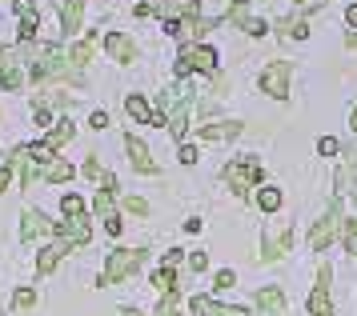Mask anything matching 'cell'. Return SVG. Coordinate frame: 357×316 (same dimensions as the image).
<instances>
[{"instance_id":"obj_11","label":"cell","mask_w":357,"mask_h":316,"mask_svg":"<svg viewBox=\"0 0 357 316\" xmlns=\"http://www.w3.org/2000/svg\"><path fill=\"white\" fill-rule=\"evenodd\" d=\"M289 248H293V232H289V228H269L261 256H265V260H277V256H285Z\"/></svg>"},{"instance_id":"obj_32","label":"cell","mask_w":357,"mask_h":316,"mask_svg":"<svg viewBox=\"0 0 357 316\" xmlns=\"http://www.w3.org/2000/svg\"><path fill=\"white\" fill-rule=\"evenodd\" d=\"M61 208H65V216H84V200H81V196H65Z\"/></svg>"},{"instance_id":"obj_36","label":"cell","mask_w":357,"mask_h":316,"mask_svg":"<svg viewBox=\"0 0 357 316\" xmlns=\"http://www.w3.org/2000/svg\"><path fill=\"white\" fill-rule=\"evenodd\" d=\"M317 152H321V157H333V152H337V141H333V136H321V141H317Z\"/></svg>"},{"instance_id":"obj_4","label":"cell","mask_w":357,"mask_h":316,"mask_svg":"<svg viewBox=\"0 0 357 316\" xmlns=\"http://www.w3.org/2000/svg\"><path fill=\"white\" fill-rule=\"evenodd\" d=\"M189 72H209V77H217V52L205 45L185 48L177 56V77H189Z\"/></svg>"},{"instance_id":"obj_18","label":"cell","mask_w":357,"mask_h":316,"mask_svg":"<svg viewBox=\"0 0 357 316\" xmlns=\"http://www.w3.org/2000/svg\"><path fill=\"white\" fill-rule=\"evenodd\" d=\"M81 13H84V0H65V8H61V32L65 36L81 29Z\"/></svg>"},{"instance_id":"obj_25","label":"cell","mask_w":357,"mask_h":316,"mask_svg":"<svg viewBox=\"0 0 357 316\" xmlns=\"http://www.w3.org/2000/svg\"><path fill=\"white\" fill-rule=\"evenodd\" d=\"M257 205L265 208V212H277V208H281V189H261L257 192Z\"/></svg>"},{"instance_id":"obj_24","label":"cell","mask_w":357,"mask_h":316,"mask_svg":"<svg viewBox=\"0 0 357 316\" xmlns=\"http://www.w3.org/2000/svg\"><path fill=\"white\" fill-rule=\"evenodd\" d=\"M89 56H93V40H81V45H73V52H68V64L81 68V64H89Z\"/></svg>"},{"instance_id":"obj_16","label":"cell","mask_w":357,"mask_h":316,"mask_svg":"<svg viewBox=\"0 0 357 316\" xmlns=\"http://www.w3.org/2000/svg\"><path fill=\"white\" fill-rule=\"evenodd\" d=\"M189 308H193L197 316H245L241 308H225V304H217L213 297H193Z\"/></svg>"},{"instance_id":"obj_26","label":"cell","mask_w":357,"mask_h":316,"mask_svg":"<svg viewBox=\"0 0 357 316\" xmlns=\"http://www.w3.org/2000/svg\"><path fill=\"white\" fill-rule=\"evenodd\" d=\"M0 84H4L8 93H17L20 84H24V72H20L17 64H13V68H4V72H0Z\"/></svg>"},{"instance_id":"obj_9","label":"cell","mask_w":357,"mask_h":316,"mask_svg":"<svg viewBox=\"0 0 357 316\" xmlns=\"http://www.w3.org/2000/svg\"><path fill=\"white\" fill-rule=\"evenodd\" d=\"M45 232H56V224H52L45 212L24 208V216H20V237H24V240H36V237H45Z\"/></svg>"},{"instance_id":"obj_43","label":"cell","mask_w":357,"mask_h":316,"mask_svg":"<svg viewBox=\"0 0 357 316\" xmlns=\"http://www.w3.org/2000/svg\"><path fill=\"white\" fill-rule=\"evenodd\" d=\"M93 128H109V116L105 112H93Z\"/></svg>"},{"instance_id":"obj_28","label":"cell","mask_w":357,"mask_h":316,"mask_svg":"<svg viewBox=\"0 0 357 316\" xmlns=\"http://www.w3.org/2000/svg\"><path fill=\"white\" fill-rule=\"evenodd\" d=\"M153 285H157L161 297H165V292H173V288H177V285H173V269H157V272H153Z\"/></svg>"},{"instance_id":"obj_8","label":"cell","mask_w":357,"mask_h":316,"mask_svg":"<svg viewBox=\"0 0 357 316\" xmlns=\"http://www.w3.org/2000/svg\"><path fill=\"white\" fill-rule=\"evenodd\" d=\"M329 264H321L317 269V288L309 292V313L313 316H333V304H329Z\"/></svg>"},{"instance_id":"obj_44","label":"cell","mask_w":357,"mask_h":316,"mask_svg":"<svg viewBox=\"0 0 357 316\" xmlns=\"http://www.w3.org/2000/svg\"><path fill=\"white\" fill-rule=\"evenodd\" d=\"M345 24H349V29H357V4H349V13H345Z\"/></svg>"},{"instance_id":"obj_39","label":"cell","mask_w":357,"mask_h":316,"mask_svg":"<svg viewBox=\"0 0 357 316\" xmlns=\"http://www.w3.org/2000/svg\"><path fill=\"white\" fill-rule=\"evenodd\" d=\"M181 264V248H169V253H165V264L161 269H177Z\"/></svg>"},{"instance_id":"obj_19","label":"cell","mask_w":357,"mask_h":316,"mask_svg":"<svg viewBox=\"0 0 357 316\" xmlns=\"http://www.w3.org/2000/svg\"><path fill=\"white\" fill-rule=\"evenodd\" d=\"M233 136H241V125L237 120H229V125H205L201 128V141H233Z\"/></svg>"},{"instance_id":"obj_38","label":"cell","mask_w":357,"mask_h":316,"mask_svg":"<svg viewBox=\"0 0 357 316\" xmlns=\"http://www.w3.org/2000/svg\"><path fill=\"white\" fill-rule=\"evenodd\" d=\"M84 176H89V180H97V176H100V164H97V157H89V160H84Z\"/></svg>"},{"instance_id":"obj_20","label":"cell","mask_w":357,"mask_h":316,"mask_svg":"<svg viewBox=\"0 0 357 316\" xmlns=\"http://www.w3.org/2000/svg\"><path fill=\"white\" fill-rule=\"evenodd\" d=\"M65 253H68L65 244H45V248L36 253V272H52L56 264H61V256Z\"/></svg>"},{"instance_id":"obj_23","label":"cell","mask_w":357,"mask_h":316,"mask_svg":"<svg viewBox=\"0 0 357 316\" xmlns=\"http://www.w3.org/2000/svg\"><path fill=\"white\" fill-rule=\"evenodd\" d=\"M68 141H73V125L61 120V125L49 128V141H45V144H49V148H61V144H68Z\"/></svg>"},{"instance_id":"obj_41","label":"cell","mask_w":357,"mask_h":316,"mask_svg":"<svg viewBox=\"0 0 357 316\" xmlns=\"http://www.w3.org/2000/svg\"><path fill=\"white\" fill-rule=\"evenodd\" d=\"M245 32H249V36H265V24H261V20H249V29Z\"/></svg>"},{"instance_id":"obj_6","label":"cell","mask_w":357,"mask_h":316,"mask_svg":"<svg viewBox=\"0 0 357 316\" xmlns=\"http://www.w3.org/2000/svg\"><path fill=\"white\" fill-rule=\"evenodd\" d=\"M261 93H269L273 100H285L289 93V64L285 61H273L265 72H261Z\"/></svg>"},{"instance_id":"obj_10","label":"cell","mask_w":357,"mask_h":316,"mask_svg":"<svg viewBox=\"0 0 357 316\" xmlns=\"http://www.w3.org/2000/svg\"><path fill=\"white\" fill-rule=\"evenodd\" d=\"M13 8H17V16H20V45H29V40L36 36V29H40L36 4L33 0H13Z\"/></svg>"},{"instance_id":"obj_22","label":"cell","mask_w":357,"mask_h":316,"mask_svg":"<svg viewBox=\"0 0 357 316\" xmlns=\"http://www.w3.org/2000/svg\"><path fill=\"white\" fill-rule=\"evenodd\" d=\"M68 176H73V164H68V160H52V164H45V180H52V184H65Z\"/></svg>"},{"instance_id":"obj_15","label":"cell","mask_w":357,"mask_h":316,"mask_svg":"<svg viewBox=\"0 0 357 316\" xmlns=\"http://www.w3.org/2000/svg\"><path fill=\"white\" fill-rule=\"evenodd\" d=\"M105 48H109V56H113V61H137V48H132V40L129 36H121V32H109V36H105Z\"/></svg>"},{"instance_id":"obj_45","label":"cell","mask_w":357,"mask_h":316,"mask_svg":"<svg viewBox=\"0 0 357 316\" xmlns=\"http://www.w3.org/2000/svg\"><path fill=\"white\" fill-rule=\"evenodd\" d=\"M173 4H177V0H157V8H161V13H169Z\"/></svg>"},{"instance_id":"obj_27","label":"cell","mask_w":357,"mask_h":316,"mask_svg":"<svg viewBox=\"0 0 357 316\" xmlns=\"http://www.w3.org/2000/svg\"><path fill=\"white\" fill-rule=\"evenodd\" d=\"M177 308H181V292L173 288V292H165V297H161V308H157V316H177Z\"/></svg>"},{"instance_id":"obj_30","label":"cell","mask_w":357,"mask_h":316,"mask_svg":"<svg viewBox=\"0 0 357 316\" xmlns=\"http://www.w3.org/2000/svg\"><path fill=\"white\" fill-rule=\"evenodd\" d=\"M29 157H33L36 164H52V160H56L49 144H29Z\"/></svg>"},{"instance_id":"obj_14","label":"cell","mask_w":357,"mask_h":316,"mask_svg":"<svg viewBox=\"0 0 357 316\" xmlns=\"http://www.w3.org/2000/svg\"><path fill=\"white\" fill-rule=\"evenodd\" d=\"M125 148H129L132 168H137V173H145V176H153V173H157V160L149 157V148H145L141 141H137V136H125Z\"/></svg>"},{"instance_id":"obj_7","label":"cell","mask_w":357,"mask_h":316,"mask_svg":"<svg viewBox=\"0 0 357 316\" xmlns=\"http://www.w3.org/2000/svg\"><path fill=\"white\" fill-rule=\"evenodd\" d=\"M56 237H61V244H65V248H77V244H89L93 228H89V221H84V216H68V221L56 224Z\"/></svg>"},{"instance_id":"obj_29","label":"cell","mask_w":357,"mask_h":316,"mask_svg":"<svg viewBox=\"0 0 357 316\" xmlns=\"http://www.w3.org/2000/svg\"><path fill=\"white\" fill-rule=\"evenodd\" d=\"M13 304H17V313H29L36 304V292L33 288H17V297H13Z\"/></svg>"},{"instance_id":"obj_3","label":"cell","mask_w":357,"mask_h":316,"mask_svg":"<svg viewBox=\"0 0 357 316\" xmlns=\"http://www.w3.org/2000/svg\"><path fill=\"white\" fill-rule=\"evenodd\" d=\"M261 180V164L253 157H245V160H233V164H225V184L237 196H249V189Z\"/></svg>"},{"instance_id":"obj_33","label":"cell","mask_w":357,"mask_h":316,"mask_svg":"<svg viewBox=\"0 0 357 316\" xmlns=\"http://www.w3.org/2000/svg\"><path fill=\"white\" fill-rule=\"evenodd\" d=\"M125 208H129L132 216H149V205L141 200V196H129V200H125Z\"/></svg>"},{"instance_id":"obj_37","label":"cell","mask_w":357,"mask_h":316,"mask_svg":"<svg viewBox=\"0 0 357 316\" xmlns=\"http://www.w3.org/2000/svg\"><path fill=\"white\" fill-rule=\"evenodd\" d=\"M233 281H237V276H233V269H221V272H217V288H233Z\"/></svg>"},{"instance_id":"obj_2","label":"cell","mask_w":357,"mask_h":316,"mask_svg":"<svg viewBox=\"0 0 357 316\" xmlns=\"http://www.w3.org/2000/svg\"><path fill=\"white\" fill-rule=\"evenodd\" d=\"M141 260H145V248H121V253H113L105 272L97 276V285H116V281L132 276V272L141 269Z\"/></svg>"},{"instance_id":"obj_17","label":"cell","mask_w":357,"mask_h":316,"mask_svg":"<svg viewBox=\"0 0 357 316\" xmlns=\"http://www.w3.org/2000/svg\"><path fill=\"white\" fill-rule=\"evenodd\" d=\"M8 160H13V168L20 173V189H29L36 180V160L29 157V148H17V157H8Z\"/></svg>"},{"instance_id":"obj_12","label":"cell","mask_w":357,"mask_h":316,"mask_svg":"<svg viewBox=\"0 0 357 316\" xmlns=\"http://www.w3.org/2000/svg\"><path fill=\"white\" fill-rule=\"evenodd\" d=\"M125 112H129L137 125H165L161 112H153V109H149V100H145V96H137V93L125 96Z\"/></svg>"},{"instance_id":"obj_21","label":"cell","mask_w":357,"mask_h":316,"mask_svg":"<svg viewBox=\"0 0 357 316\" xmlns=\"http://www.w3.org/2000/svg\"><path fill=\"white\" fill-rule=\"evenodd\" d=\"M281 36H293V40H305V36H309L305 16H289V20H281Z\"/></svg>"},{"instance_id":"obj_5","label":"cell","mask_w":357,"mask_h":316,"mask_svg":"<svg viewBox=\"0 0 357 316\" xmlns=\"http://www.w3.org/2000/svg\"><path fill=\"white\" fill-rule=\"evenodd\" d=\"M341 205H329V212H325L321 221L313 224V232H309V244H313V253H321V248H329V240L337 237V228H341Z\"/></svg>"},{"instance_id":"obj_42","label":"cell","mask_w":357,"mask_h":316,"mask_svg":"<svg viewBox=\"0 0 357 316\" xmlns=\"http://www.w3.org/2000/svg\"><path fill=\"white\" fill-rule=\"evenodd\" d=\"M8 176H13V160H8V164L0 168V192H4V184H8Z\"/></svg>"},{"instance_id":"obj_13","label":"cell","mask_w":357,"mask_h":316,"mask_svg":"<svg viewBox=\"0 0 357 316\" xmlns=\"http://www.w3.org/2000/svg\"><path fill=\"white\" fill-rule=\"evenodd\" d=\"M253 301H257V308H261L265 316H285V292H281V288L265 285L257 297H253Z\"/></svg>"},{"instance_id":"obj_1","label":"cell","mask_w":357,"mask_h":316,"mask_svg":"<svg viewBox=\"0 0 357 316\" xmlns=\"http://www.w3.org/2000/svg\"><path fill=\"white\" fill-rule=\"evenodd\" d=\"M65 61L68 56H61V48L56 45H33L29 52H24V64H29V72L33 77H65Z\"/></svg>"},{"instance_id":"obj_31","label":"cell","mask_w":357,"mask_h":316,"mask_svg":"<svg viewBox=\"0 0 357 316\" xmlns=\"http://www.w3.org/2000/svg\"><path fill=\"white\" fill-rule=\"evenodd\" d=\"M337 184H341V189H345V184H357V152H354V160L337 173Z\"/></svg>"},{"instance_id":"obj_46","label":"cell","mask_w":357,"mask_h":316,"mask_svg":"<svg viewBox=\"0 0 357 316\" xmlns=\"http://www.w3.org/2000/svg\"><path fill=\"white\" fill-rule=\"evenodd\" d=\"M349 128H354V136H357V104H354V112H349Z\"/></svg>"},{"instance_id":"obj_40","label":"cell","mask_w":357,"mask_h":316,"mask_svg":"<svg viewBox=\"0 0 357 316\" xmlns=\"http://www.w3.org/2000/svg\"><path fill=\"white\" fill-rule=\"evenodd\" d=\"M205 264H209V260H205V253H193V256H189V269H193V272H205Z\"/></svg>"},{"instance_id":"obj_35","label":"cell","mask_w":357,"mask_h":316,"mask_svg":"<svg viewBox=\"0 0 357 316\" xmlns=\"http://www.w3.org/2000/svg\"><path fill=\"white\" fill-rule=\"evenodd\" d=\"M177 160H181V164H193V160H197V148H193L189 141H185V144L177 148Z\"/></svg>"},{"instance_id":"obj_34","label":"cell","mask_w":357,"mask_h":316,"mask_svg":"<svg viewBox=\"0 0 357 316\" xmlns=\"http://www.w3.org/2000/svg\"><path fill=\"white\" fill-rule=\"evenodd\" d=\"M345 248L357 253V221H345Z\"/></svg>"},{"instance_id":"obj_47","label":"cell","mask_w":357,"mask_h":316,"mask_svg":"<svg viewBox=\"0 0 357 316\" xmlns=\"http://www.w3.org/2000/svg\"><path fill=\"white\" fill-rule=\"evenodd\" d=\"M297 4H301V8H309V4H325V0H297Z\"/></svg>"}]
</instances>
